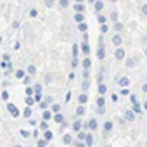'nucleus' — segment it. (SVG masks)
<instances>
[{
    "instance_id": "f257e3e1",
    "label": "nucleus",
    "mask_w": 147,
    "mask_h": 147,
    "mask_svg": "<svg viewBox=\"0 0 147 147\" xmlns=\"http://www.w3.org/2000/svg\"><path fill=\"white\" fill-rule=\"evenodd\" d=\"M7 109H9V113L16 118V116H19V111H18V107L14 106V104H7Z\"/></svg>"
},
{
    "instance_id": "f03ea898",
    "label": "nucleus",
    "mask_w": 147,
    "mask_h": 147,
    "mask_svg": "<svg viewBox=\"0 0 147 147\" xmlns=\"http://www.w3.org/2000/svg\"><path fill=\"white\" fill-rule=\"evenodd\" d=\"M130 97H131V104H133V113H140V104L137 102L135 95H130Z\"/></svg>"
},
{
    "instance_id": "7ed1b4c3",
    "label": "nucleus",
    "mask_w": 147,
    "mask_h": 147,
    "mask_svg": "<svg viewBox=\"0 0 147 147\" xmlns=\"http://www.w3.org/2000/svg\"><path fill=\"white\" fill-rule=\"evenodd\" d=\"M75 21H76L78 24L83 23V21H85V14H83V12H76V14H75Z\"/></svg>"
},
{
    "instance_id": "20e7f679",
    "label": "nucleus",
    "mask_w": 147,
    "mask_h": 147,
    "mask_svg": "<svg viewBox=\"0 0 147 147\" xmlns=\"http://www.w3.org/2000/svg\"><path fill=\"white\" fill-rule=\"evenodd\" d=\"M94 7H95V12H100L102 7H104V4L100 2V0H97V2H94Z\"/></svg>"
},
{
    "instance_id": "39448f33",
    "label": "nucleus",
    "mask_w": 147,
    "mask_h": 147,
    "mask_svg": "<svg viewBox=\"0 0 147 147\" xmlns=\"http://www.w3.org/2000/svg\"><path fill=\"white\" fill-rule=\"evenodd\" d=\"M75 11H76V12H83V11H85V5L80 4V2H76V4H75Z\"/></svg>"
},
{
    "instance_id": "423d86ee",
    "label": "nucleus",
    "mask_w": 147,
    "mask_h": 147,
    "mask_svg": "<svg viewBox=\"0 0 147 147\" xmlns=\"http://www.w3.org/2000/svg\"><path fill=\"white\" fill-rule=\"evenodd\" d=\"M121 42H123V38H121V36H119V35H114V38H113V43H114V45H118V47H119V45H121Z\"/></svg>"
},
{
    "instance_id": "0eeeda50",
    "label": "nucleus",
    "mask_w": 147,
    "mask_h": 147,
    "mask_svg": "<svg viewBox=\"0 0 147 147\" xmlns=\"http://www.w3.org/2000/svg\"><path fill=\"white\" fill-rule=\"evenodd\" d=\"M82 50H83V54H85V55H88V54H90V47H88V43H87V42H83Z\"/></svg>"
},
{
    "instance_id": "6e6552de",
    "label": "nucleus",
    "mask_w": 147,
    "mask_h": 147,
    "mask_svg": "<svg viewBox=\"0 0 147 147\" xmlns=\"http://www.w3.org/2000/svg\"><path fill=\"white\" fill-rule=\"evenodd\" d=\"M104 54H106V50H104V45L100 43V45H99V55H97V57H99V59H104Z\"/></svg>"
},
{
    "instance_id": "1a4fd4ad",
    "label": "nucleus",
    "mask_w": 147,
    "mask_h": 147,
    "mask_svg": "<svg viewBox=\"0 0 147 147\" xmlns=\"http://www.w3.org/2000/svg\"><path fill=\"white\" fill-rule=\"evenodd\" d=\"M125 118H126L128 121H133V118H135V114H133L131 111H125Z\"/></svg>"
},
{
    "instance_id": "9d476101",
    "label": "nucleus",
    "mask_w": 147,
    "mask_h": 147,
    "mask_svg": "<svg viewBox=\"0 0 147 147\" xmlns=\"http://www.w3.org/2000/svg\"><path fill=\"white\" fill-rule=\"evenodd\" d=\"M114 30H116L118 33H121V31H123V24H121L119 21H116V23H114Z\"/></svg>"
},
{
    "instance_id": "9b49d317",
    "label": "nucleus",
    "mask_w": 147,
    "mask_h": 147,
    "mask_svg": "<svg viewBox=\"0 0 147 147\" xmlns=\"http://www.w3.org/2000/svg\"><path fill=\"white\" fill-rule=\"evenodd\" d=\"M125 57V50L123 49H118L116 50V59H123Z\"/></svg>"
},
{
    "instance_id": "f8f14e48",
    "label": "nucleus",
    "mask_w": 147,
    "mask_h": 147,
    "mask_svg": "<svg viewBox=\"0 0 147 147\" xmlns=\"http://www.w3.org/2000/svg\"><path fill=\"white\" fill-rule=\"evenodd\" d=\"M128 83H130V80L128 78H119V85L125 88V87H128Z\"/></svg>"
},
{
    "instance_id": "ddd939ff",
    "label": "nucleus",
    "mask_w": 147,
    "mask_h": 147,
    "mask_svg": "<svg viewBox=\"0 0 147 147\" xmlns=\"http://www.w3.org/2000/svg\"><path fill=\"white\" fill-rule=\"evenodd\" d=\"M78 100H80V104H85V102L88 100V97H87V94H82V95L78 97Z\"/></svg>"
},
{
    "instance_id": "4468645a",
    "label": "nucleus",
    "mask_w": 147,
    "mask_h": 147,
    "mask_svg": "<svg viewBox=\"0 0 147 147\" xmlns=\"http://www.w3.org/2000/svg\"><path fill=\"white\" fill-rule=\"evenodd\" d=\"M85 142H87V145H92L94 144V137L92 135H85Z\"/></svg>"
},
{
    "instance_id": "2eb2a0df",
    "label": "nucleus",
    "mask_w": 147,
    "mask_h": 147,
    "mask_svg": "<svg viewBox=\"0 0 147 147\" xmlns=\"http://www.w3.org/2000/svg\"><path fill=\"white\" fill-rule=\"evenodd\" d=\"M78 30L85 33V31H87V23H85V21H83V23H80V24H78Z\"/></svg>"
},
{
    "instance_id": "dca6fc26",
    "label": "nucleus",
    "mask_w": 147,
    "mask_h": 147,
    "mask_svg": "<svg viewBox=\"0 0 147 147\" xmlns=\"http://www.w3.org/2000/svg\"><path fill=\"white\" fill-rule=\"evenodd\" d=\"M83 67H85V71H88V67H90V59H88V57H85V61H83Z\"/></svg>"
},
{
    "instance_id": "f3484780",
    "label": "nucleus",
    "mask_w": 147,
    "mask_h": 147,
    "mask_svg": "<svg viewBox=\"0 0 147 147\" xmlns=\"http://www.w3.org/2000/svg\"><path fill=\"white\" fill-rule=\"evenodd\" d=\"M33 104H35V97H30L28 95L26 97V106H33Z\"/></svg>"
},
{
    "instance_id": "a211bd4d",
    "label": "nucleus",
    "mask_w": 147,
    "mask_h": 147,
    "mask_svg": "<svg viewBox=\"0 0 147 147\" xmlns=\"http://www.w3.org/2000/svg\"><path fill=\"white\" fill-rule=\"evenodd\" d=\"M83 113H85V106H83V104H80V107L76 109V114H78V116H82Z\"/></svg>"
},
{
    "instance_id": "6ab92c4d",
    "label": "nucleus",
    "mask_w": 147,
    "mask_h": 147,
    "mask_svg": "<svg viewBox=\"0 0 147 147\" xmlns=\"http://www.w3.org/2000/svg\"><path fill=\"white\" fill-rule=\"evenodd\" d=\"M88 128H90V130H95V128H97V121H95V119H90Z\"/></svg>"
},
{
    "instance_id": "aec40b11",
    "label": "nucleus",
    "mask_w": 147,
    "mask_h": 147,
    "mask_svg": "<svg viewBox=\"0 0 147 147\" xmlns=\"http://www.w3.org/2000/svg\"><path fill=\"white\" fill-rule=\"evenodd\" d=\"M23 116H24V118H30V116H31V109H30V106H28V107L24 109V113H23Z\"/></svg>"
},
{
    "instance_id": "412c9836",
    "label": "nucleus",
    "mask_w": 147,
    "mask_h": 147,
    "mask_svg": "<svg viewBox=\"0 0 147 147\" xmlns=\"http://www.w3.org/2000/svg\"><path fill=\"white\" fill-rule=\"evenodd\" d=\"M104 128H106V131L113 130V123H111V121H106V123H104Z\"/></svg>"
},
{
    "instance_id": "4be33fe9",
    "label": "nucleus",
    "mask_w": 147,
    "mask_h": 147,
    "mask_svg": "<svg viewBox=\"0 0 147 147\" xmlns=\"http://www.w3.org/2000/svg\"><path fill=\"white\" fill-rule=\"evenodd\" d=\"M73 57H78V45H73Z\"/></svg>"
},
{
    "instance_id": "5701e85b",
    "label": "nucleus",
    "mask_w": 147,
    "mask_h": 147,
    "mask_svg": "<svg viewBox=\"0 0 147 147\" xmlns=\"http://www.w3.org/2000/svg\"><path fill=\"white\" fill-rule=\"evenodd\" d=\"M54 118H55V121H57V123H62V119H64V118H62V114H59V113H55V116H54Z\"/></svg>"
},
{
    "instance_id": "b1692460",
    "label": "nucleus",
    "mask_w": 147,
    "mask_h": 147,
    "mask_svg": "<svg viewBox=\"0 0 147 147\" xmlns=\"http://www.w3.org/2000/svg\"><path fill=\"white\" fill-rule=\"evenodd\" d=\"M73 128H75L76 131H80V128H82V123H80V121H75V125H73Z\"/></svg>"
},
{
    "instance_id": "393cba45",
    "label": "nucleus",
    "mask_w": 147,
    "mask_h": 147,
    "mask_svg": "<svg viewBox=\"0 0 147 147\" xmlns=\"http://www.w3.org/2000/svg\"><path fill=\"white\" fill-rule=\"evenodd\" d=\"M97 19H99V23H100V24H106V18H104L102 14H99V16H97Z\"/></svg>"
},
{
    "instance_id": "a878e982",
    "label": "nucleus",
    "mask_w": 147,
    "mask_h": 147,
    "mask_svg": "<svg viewBox=\"0 0 147 147\" xmlns=\"http://www.w3.org/2000/svg\"><path fill=\"white\" fill-rule=\"evenodd\" d=\"M97 106H99V107H104V97H99V99H97Z\"/></svg>"
},
{
    "instance_id": "bb28decb",
    "label": "nucleus",
    "mask_w": 147,
    "mask_h": 147,
    "mask_svg": "<svg viewBox=\"0 0 147 147\" xmlns=\"http://www.w3.org/2000/svg\"><path fill=\"white\" fill-rule=\"evenodd\" d=\"M16 76H18V78H24V71H23V69H19V71L16 73Z\"/></svg>"
},
{
    "instance_id": "cd10ccee",
    "label": "nucleus",
    "mask_w": 147,
    "mask_h": 147,
    "mask_svg": "<svg viewBox=\"0 0 147 147\" xmlns=\"http://www.w3.org/2000/svg\"><path fill=\"white\" fill-rule=\"evenodd\" d=\"M59 4H61L62 9H66V7H67V0H59Z\"/></svg>"
},
{
    "instance_id": "c85d7f7f",
    "label": "nucleus",
    "mask_w": 147,
    "mask_h": 147,
    "mask_svg": "<svg viewBox=\"0 0 147 147\" xmlns=\"http://www.w3.org/2000/svg\"><path fill=\"white\" fill-rule=\"evenodd\" d=\"M35 66H28V73H30V75H35Z\"/></svg>"
},
{
    "instance_id": "c756f323",
    "label": "nucleus",
    "mask_w": 147,
    "mask_h": 147,
    "mask_svg": "<svg viewBox=\"0 0 147 147\" xmlns=\"http://www.w3.org/2000/svg\"><path fill=\"white\" fill-rule=\"evenodd\" d=\"M107 30H109V26H107V24H100V31H102V33H106Z\"/></svg>"
},
{
    "instance_id": "7c9ffc66",
    "label": "nucleus",
    "mask_w": 147,
    "mask_h": 147,
    "mask_svg": "<svg viewBox=\"0 0 147 147\" xmlns=\"http://www.w3.org/2000/svg\"><path fill=\"white\" fill-rule=\"evenodd\" d=\"M106 90H107L106 85H99V92H100V94H106Z\"/></svg>"
},
{
    "instance_id": "2f4dec72",
    "label": "nucleus",
    "mask_w": 147,
    "mask_h": 147,
    "mask_svg": "<svg viewBox=\"0 0 147 147\" xmlns=\"http://www.w3.org/2000/svg\"><path fill=\"white\" fill-rule=\"evenodd\" d=\"M35 92V88H31V87H26V95H31Z\"/></svg>"
},
{
    "instance_id": "473e14b6",
    "label": "nucleus",
    "mask_w": 147,
    "mask_h": 147,
    "mask_svg": "<svg viewBox=\"0 0 147 147\" xmlns=\"http://www.w3.org/2000/svg\"><path fill=\"white\" fill-rule=\"evenodd\" d=\"M52 111L59 113V111H61V106H59V104H54V106H52Z\"/></svg>"
},
{
    "instance_id": "72a5a7b5",
    "label": "nucleus",
    "mask_w": 147,
    "mask_h": 147,
    "mask_svg": "<svg viewBox=\"0 0 147 147\" xmlns=\"http://www.w3.org/2000/svg\"><path fill=\"white\" fill-rule=\"evenodd\" d=\"M30 16H31V18H36V16H38V12H36L35 9H31V11H30Z\"/></svg>"
},
{
    "instance_id": "f704fd0d",
    "label": "nucleus",
    "mask_w": 147,
    "mask_h": 147,
    "mask_svg": "<svg viewBox=\"0 0 147 147\" xmlns=\"http://www.w3.org/2000/svg\"><path fill=\"white\" fill-rule=\"evenodd\" d=\"M35 102H42V95L40 94H35Z\"/></svg>"
},
{
    "instance_id": "c9c22d12",
    "label": "nucleus",
    "mask_w": 147,
    "mask_h": 147,
    "mask_svg": "<svg viewBox=\"0 0 147 147\" xmlns=\"http://www.w3.org/2000/svg\"><path fill=\"white\" fill-rule=\"evenodd\" d=\"M52 138V131H45V140H50Z\"/></svg>"
},
{
    "instance_id": "e433bc0d",
    "label": "nucleus",
    "mask_w": 147,
    "mask_h": 147,
    "mask_svg": "<svg viewBox=\"0 0 147 147\" xmlns=\"http://www.w3.org/2000/svg\"><path fill=\"white\" fill-rule=\"evenodd\" d=\"M42 92V87L40 85H35V94H40Z\"/></svg>"
},
{
    "instance_id": "4c0bfd02",
    "label": "nucleus",
    "mask_w": 147,
    "mask_h": 147,
    "mask_svg": "<svg viewBox=\"0 0 147 147\" xmlns=\"http://www.w3.org/2000/svg\"><path fill=\"white\" fill-rule=\"evenodd\" d=\"M2 99L7 100V99H9V94H7V92H2Z\"/></svg>"
},
{
    "instance_id": "58836bf2",
    "label": "nucleus",
    "mask_w": 147,
    "mask_h": 147,
    "mask_svg": "<svg viewBox=\"0 0 147 147\" xmlns=\"http://www.w3.org/2000/svg\"><path fill=\"white\" fill-rule=\"evenodd\" d=\"M69 142H71V137H69V135H66V137H64V144H69Z\"/></svg>"
},
{
    "instance_id": "ea45409f",
    "label": "nucleus",
    "mask_w": 147,
    "mask_h": 147,
    "mask_svg": "<svg viewBox=\"0 0 147 147\" xmlns=\"http://www.w3.org/2000/svg\"><path fill=\"white\" fill-rule=\"evenodd\" d=\"M111 18H113V21H114V23L118 21V16H116V12H113V14H111Z\"/></svg>"
},
{
    "instance_id": "a19ab883",
    "label": "nucleus",
    "mask_w": 147,
    "mask_h": 147,
    "mask_svg": "<svg viewBox=\"0 0 147 147\" xmlns=\"http://www.w3.org/2000/svg\"><path fill=\"white\" fill-rule=\"evenodd\" d=\"M126 64H128V66H133V64H135V61H133V59H128V61H126Z\"/></svg>"
},
{
    "instance_id": "79ce46f5",
    "label": "nucleus",
    "mask_w": 147,
    "mask_h": 147,
    "mask_svg": "<svg viewBox=\"0 0 147 147\" xmlns=\"http://www.w3.org/2000/svg\"><path fill=\"white\" fill-rule=\"evenodd\" d=\"M82 88H83V90H87V88H88V82H83V85H82Z\"/></svg>"
},
{
    "instance_id": "37998d69",
    "label": "nucleus",
    "mask_w": 147,
    "mask_h": 147,
    "mask_svg": "<svg viewBox=\"0 0 147 147\" xmlns=\"http://www.w3.org/2000/svg\"><path fill=\"white\" fill-rule=\"evenodd\" d=\"M121 94H123V95H130V92H128V90H126V87H125V88H123V90H121Z\"/></svg>"
},
{
    "instance_id": "c03bdc74",
    "label": "nucleus",
    "mask_w": 147,
    "mask_h": 147,
    "mask_svg": "<svg viewBox=\"0 0 147 147\" xmlns=\"http://www.w3.org/2000/svg\"><path fill=\"white\" fill-rule=\"evenodd\" d=\"M43 118H45V119H49V118H50V113H49V111H45V113H43Z\"/></svg>"
},
{
    "instance_id": "a18cd8bd",
    "label": "nucleus",
    "mask_w": 147,
    "mask_h": 147,
    "mask_svg": "<svg viewBox=\"0 0 147 147\" xmlns=\"http://www.w3.org/2000/svg\"><path fill=\"white\" fill-rule=\"evenodd\" d=\"M45 4H47V7H52V4H54V0H47Z\"/></svg>"
},
{
    "instance_id": "49530a36",
    "label": "nucleus",
    "mask_w": 147,
    "mask_h": 147,
    "mask_svg": "<svg viewBox=\"0 0 147 147\" xmlns=\"http://www.w3.org/2000/svg\"><path fill=\"white\" fill-rule=\"evenodd\" d=\"M69 99H71V92H67V94H66V102H69Z\"/></svg>"
},
{
    "instance_id": "de8ad7c7",
    "label": "nucleus",
    "mask_w": 147,
    "mask_h": 147,
    "mask_svg": "<svg viewBox=\"0 0 147 147\" xmlns=\"http://www.w3.org/2000/svg\"><path fill=\"white\" fill-rule=\"evenodd\" d=\"M21 135H23V137H28V135H30V133H28V131H26V130H21Z\"/></svg>"
},
{
    "instance_id": "09e8293b",
    "label": "nucleus",
    "mask_w": 147,
    "mask_h": 147,
    "mask_svg": "<svg viewBox=\"0 0 147 147\" xmlns=\"http://www.w3.org/2000/svg\"><path fill=\"white\" fill-rule=\"evenodd\" d=\"M142 12H144V14H147V5H142Z\"/></svg>"
},
{
    "instance_id": "8fccbe9b",
    "label": "nucleus",
    "mask_w": 147,
    "mask_h": 147,
    "mask_svg": "<svg viewBox=\"0 0 147 147\" xmlns=\"http://www.w3.org/2000/svg\"><path fill=\"white\" fill-rule=\"evenodd\" d=\"M76 2H80V4H83V0H76Z\"/></svg>"
},
{
    "instance_id": "3c124183",
    "label": "nucleus",
    "mask_w": 147,
    "mask_h": 147,
    "mask_svg": "<svg viewBox=\"0 0 147 147\" xmlns=\"http://www.w3.org/2000/svg\"><path fill=\"white\" fill-rule=\"evenodd\" d=\"M14 147H21V145H14Z\"/></svg>"
},
{
    "instance_id": "603ef678",
    "label": "nucleus",
    "mask_w": 147,
    "mask_h": 147,
    "mask_svg": "<svg viewBox=\"0 0 147 147\" xmlns=\"http://www.w3.org/2000/svg\"><path fill=\"white\" fill-rule=\"evenodd\" d=\"M109 2H114V0H109Z\"/></svg>"
},
{
    "instance_id": "864d4df0",
    "label": "nucleus",
    "mask_w": 147,
    "mask_h": 147,
    "mask_svg": "<svg viewBox=\"0 0 147 147\" xmlns=\"http://www.w3.org/2000/svg\"><path fill=\"white\" fill-rule=\"evenodd\" d=\"M0 42H2V36H0Z\"/></svg>"
},
{
    "instance_id": "5fc2aeb1",
    "label": "nucleus",
    "mask_w": 147,
    "mask_h": 147,
    "mask_svg": "<svg viewBox=\"0 0 147 147\" xmlns=\"http://www.w3.org/2000/svg\"><path fill=\"white\" fill-rule=\"evenodd\" d=\"M38 147H40V145H38Z\"/></svg>"
}]
</instances>
